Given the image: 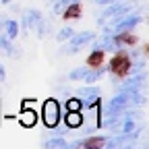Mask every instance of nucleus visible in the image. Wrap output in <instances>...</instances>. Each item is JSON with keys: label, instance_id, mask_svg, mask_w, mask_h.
<instances>
[{"label": "nucleus", "instance_id": "f03ea898", "mask_svg": "<svg viewBox=\"0 0 149 149\" xmlns=\"http://www.w3.org/2000/svg\"><path fill=\"white\" fill-rule=\"evenodd\" d=\"M95 40V33L93 31H81V33H72L68 37V44L60 48V54H79L83 48L91 46V42Z\"/></svg>", "mask_w": 149, "mask_h": 149}, {"label": "nucleus", "instance_id": "f3484780", "mask_svg": "<svg viewBox=\"0 0 149 149\" xmlns=\"http://www.w3.org/2000/svg\"><path fill=\"white\" fill-rule=\"evenodd\" d=\"M70 2H72V0H56V2L52 4V15H56V17L62 15V10H64Z\"/></svg>", "mask_w": 149, "mask_h": 149}, {"label": "nucleus", "instance_id": "1a4fd4ad", "mask_svg": "<svg viewBox=\"0 0 149 149\" xmlns=\"http://www.w3.org/2000/svg\"><path fill=\"white\" fill-rule=\"evenodd\" d=\"M19 122H21L23 126H35V122H37V112H35V110H31L29 106H27V108H23L21 116H19Z\"/></svg>", "mask_w": 149, "mask_h": 149}, {"label": "nucleus", "instance_id": "6ab92c4d", "mask_svg": "<svg viewBox=\"0 0 149 149\" xmlns=\"http://www.w3.org/2000/svg\"><path fill=\"white\" fill-rule=\"evenodd\" d=\"M64 108H66V110H81V108H83V106H81V97H68L66 104H64Z\"/></svg>", "mask_w": 149, "mask_h": 149}, {"label": "nucleus", "instance_id": "dca6fc26", "mask_svg": "<svg viewBox=\"0 0 149 149\" xmlns=\"http://www.w3.org/2000/svg\"><path fill=\"white\" fill-rule=\"evenodd\" d=\"M89 66H77V68H72L68 72V81H83V77L87 74Z\"/></svg>", "mask_w": 149, "mask_h": 149}, {"label": "nucleus", "instance_id": "5701e85b", "mask_svg": "<svg viewBox=\"0 0 149 149\" xmlns=\"http://www.w3.org/2000/svg\"><path fill=\"white\" fill-rule=\"evenodd\" d=\"M4 23H6V17L0 15V33H2V29H4Z\"/></svg>", "mask_w": 149, "mask_h": 149}, {"label": "nucleus", "instance_id": "4468645a", "mask_svg": "<svg viewBox=\"0 0 149 149\" xmlns=\"http://www.w3.org/2000/svg\"><path fill=\"white\" fill-rule=\"evenodd\" d=\"M104 60H106V52H102V50H93V52L89 54V58H87V66H89V68H93V66H102Z\"/></svg>", "mask_w": 149, "mask_h": 149}, {"label": "nucleus", "instance_id": "4be33fe9", "mask_svg": "<svg viewBox=\"0 0 149 149\" xmlns=\"http://www.w3.org/2000/svg\"><path fill=\"white\" fill-rule=\"evenodd\" d=\"M4 79H6V70H4V66H2V64H0V83H2Z\"/></svg>", "mask_w": 149, "mask_h": 149}, {"label": "nucleus", "instance_id": "f8f14e48", "mask_svg": "<svg viewBox=\"0 0 149 149\" xmlns=\"http://www.w3.org/2000/svg\"><path fill=\"white\" fill-rule=\"evenodd\" d=\"M4 35L8 37V40H17L19 33H21V29H19V21H15V19H6V23H4Z\"/></svg>", "mask_w": 149, "mask_h": 149}, {"label": "nucleus", "instance_id": "f257e3e1", "mask_svg": "<svg viewBox=\"0 0 149 149\" xmlns=\"http://www.w3.org/2000/svg\"><path fill=\"white\" fill-rule=\"evenodd\" d=\"M42 122L46 124V128H54L56 124H62V106L58 100H46L44 108H42Z\"/></svg>", "mask_w": 149, "mask_h": 149}, {"label": "nucleus", "instance_id": "39448f33", "mask_svg": "<svg viewBox=\"0 0 149 149\" xmlns=\"http://www.w3.org/2000/svg\"><path fill=\"white\" fill-rule=\"evenodd\" d=\"M42 13L37 10V8H25L23 13H21V23H19V29L23 31V35H27L31 29H35L37 27V23L42 21Z\"/></svg>", "mask_w": 149, "mask_h": 149}, {"label": "nucleus", "instance_id": "20e7f679", "mask_svg": "<svg viewBox=\"0 0 149 149\" xmlns=\"http://www.w3.org/2000/svg\"><path fill=\"white\" fill-rule=\"evenodd\" d=\"M106 72L110 74H116V77H126V74L130 72V58H128V54L126 50H118L114 52V56L110 58L108 66H106Z\"/></svg>", "mask_w": 149, "mask_h": 149}, {"label": "nucleus", "instance_id": "2eb2a0df", "mask_svg": "<svg viewBox=\"0 0 149 149\" xmlns=\"http://www.w3.org/2000/svg\"><path fill=\"white\" fill-rule=\"evenodd\" d=\"M106 139H108V137H89V139H81V147H106Z\"/></svg>", "mask_w": 149, "mask_h": 149}, {"label": "nucleus", "instance_id": "423d86ee", "mask_svg": "<svg viewBox=\"0 0 149 149\" xmlns=\"http://www.w3.org/2000/svg\"><path fill=\"white\" fill-rule=\"evenodd\" d=\"M124 108H130L128 106V93L118 89V93L106 104V116H116V114H120Z\"/></svg>", "mask_w": 149, "mask_h": 149}, {"label": "nucleus", "instance_id": "9b49d317", "mask_svg": "<svg viewBox=\"0 0 149 149\" xmlns=\"http://www.w3.org/2000/svg\"><path fill=\"white\" fill-rule=\"evenodd\" d=\"M104 74H106V68H102V66H93V68H89L87 70V74L83 77V81L87 83V85H91V83H97V81H102L104 79Z\"/></svg>", "mask_w": 149, "mask_h": 149}, {"label": "nucleus", "instance_id": "a211bd4d", "mask_svg": "<svg viewBox=\"0 0 149 149\" xmlns=\"http://www.w3.org/2000/svg\"><path fill=\"white\" fill-rule=\"evenodd\" d=\"M72 33H74V29H72V27H62L58 33H56V42H60V44H62V42H66Z\"/></svg>", "mask_w": 149, "mask_h": 149}, {"label": "nucleus", "instance_id": "7ed1b4c3", "mask_svg": "<svg viewBox=\"0 0 149 149\" xmlns=\"http://www.w3.org/2000/svg\"><path fill=\"white\" fill-rule=\"evenodd\" d=\"M130 10H135V4L133 2H126V0H120V2H112V4H106V8L102 13H97V25H104L106 21H112V19H118Z\"/></svg>", "mask_w": 149, "mask_h": 149}, {"label": "nucleus", "instance_id": "aec40b11", "mask_svg": "<svg viewBox=\"0 0 149 149\" xmlns=\"http://www.w3.org/2000/svg\"><path fill=\"white\" fill-rule=\"evenodd\" d=\"M91 2H95L100 6H106V4H112V2H120V0H91Z\"/></svg>", "mask_w": 149, "mask_h": 149}, {"label": "nucleus", "instance_id": "0eeeda50", "mask_svg": "<svg viewBox=\"0 0 149 149\" xmlns=\"http://www.w3.org/2000/svg\"><path fill=\"white\" fill-rule=\"evenodd\" d=\"M83 112L81 110H66V114H64V126L70 128V130H77L83 126Z\"/></svg>", "mask_w": 149, "mask_h": 149}, {"label": "nucleus", "instance_id": "9d476101", "mask_svg": "<svg viewBox=\"0 0 149 149\" xmlns=\"http://www.w3.org/2000/svg\"><path fill=\"white\" fill-rule=\"evenodd\" d=\"M62 17L66 19V21H70V19H79L81 17V0H72V2L62 10Z\"/></svg>", "mask_w": 149, "mask_h": 149}, {"label": "nucleus", "instance_id": "412c9836", "mask_svg": "<svg viewBox=\"0 0 149 149\" xmlns=\"http://www.w3.org/2000/svg\"><path fill=\"white\" fill-rule=\"evenodd\" d=\"M81 128H83V133H85V135H93V130H95L93 126H81Z\"/></svg>", "mask_w": 149, "mask_h": 149}, {"label": "nucleus", "instance_id": "6e6552de", "mask_svg": "<svg viewBox=\"0 0 149 149\" xmlns=\"http://www.w3.org/2000/svg\"><path fill=\"white\" fill-rule=\"evenodd\" d=\"M0 50H2L6 56H10V58H21V48H17L13 44V40H8L4 35V31L0 33Z\"/></svg>", "mask_w": 149, "mask_h": 149}, {"label": "nucleus", "instance_id": "b1692460", "mask_svg": "<svg viewBox=\"0 0 149 149\" xmlns=\"http://www.w3.org/2000/svg\"><path fill=\"white\" fill-rule=\"evenodd\" d=\"M0 2H2V4L6 6V4H10V2H13V0H0Z\"/></svg>", "mask_w": 149, "mask_h": 149}, {"label": "nucleus", "instance_id": "ddd939ff", "mask_svg": "<svg viewBox=\"0 0 149 149\" xmlns=\"http://www.w3.org/2000/svg\"><path fill=\"white\" fill-rule=\"evenodd\" d=\"M44 147H46V149H54V147H58V149H68V141H64L62 135H52L48 141H44Z\"/></svg>", "mask_w": 149, "mask_h": 149}]
</instances>
